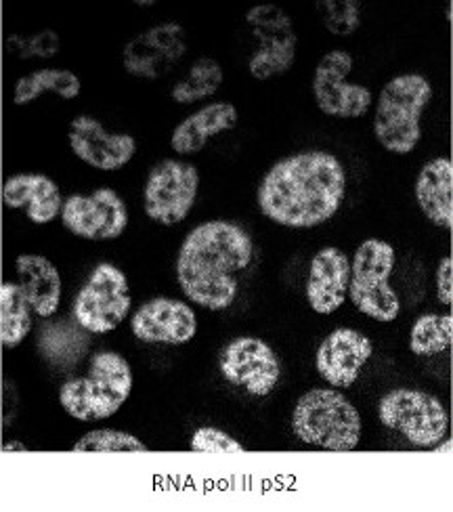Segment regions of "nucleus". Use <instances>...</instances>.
<instances>
[{
    "mask_svg": "<svg viewBox=\"0 0 453 512\" xmlns=\"http://www.w3.org/2000/svg\"><path fill=\"white\" fill-rule=\"evenodd\" d=\"M347 194V173L328 152H300L271 166L258 185V208L273 223L311 229L330 221Z\"/></svg>",
    "mask_w": 453,
    "mask_h": 512,
    "instance_id": "obj_1",
    "label": "nucleus"
},
{
    "mask_svg": "<svg viewBox=\"0 0 453 512\" xmlns=\"http://www.w3.org/2000/svg\"><path fill=\"white\" fill-rule=\"evenodd\" d=\"M250 233L231 221L191 229L177 256V280L191 303L208 311L229 309L240 292V273L252 263Z\"/></svg>",
    "mask_w": 453,
    "mask_h": 512,
    "instance_id": "obj_2",
    "label": "nucleus"
},
{
    "mask_svg": "<svg viewBox=\"0 0 453 512\" xmlns=\"http://www.w3.org/2000/svg\"><path fill=\"white\" fill-rule=\"evenodd\" d=\"M133 391L131 364L114 351H101L91 359L89 374L70 378L59 389V403L80 422L112 418Z\"/></svg>",
    "mask_w": 453,
    "mask_h": 512,
    "instance_id": "obj_3",
    "label": "nucleus"
},
{
    "mask_svg": "<svg viewBox=\"0 0 453 512\" xmlns=\"http://www.w3.org/2000/svg\"><path fill=\"white\" fill-rule=\"evenodd\" d=\"M433 87L420 74H401L384 84L374 112V135L386 152L412 154L422 137V114Z\"/></svg>",
    "mask_w": 453,
    "mask_h": 512,
    "instance_id": "obj_4",
    "label": "nucleus"
},
{
    "mask_svg": "<svg viewBox=\"0 0 453 512\" xmlns=\"http://www.w3.org/2000/svg\"><path fill=\"white\" fill-rule=\"evenodd\" d=\"M292 431L307 445L328 452H353L361 441V416L336 389H313L292 412Z\"/></svg>",
    "mask_w": 453,
    "mask_h": 512,
    "instance_id": "obj_5",
    "label": "nucleus"
},
{
    "mask_svg": "<svg viewBox=\"0 0 453 512\" xmlns=\"http://www.w3.org/2000/svg\"><path fill=\"white\" fill-rule=\"evenodd\" d=\"M395 248L384 240H365L351 261L349 296L353 305L376 322H395L401 303L391 286Z\"/></svg>",
    "mask_w": 453,
    "mask_h": 512,
    "instance_id": "obj_6",
    "label": "nucleus"
},
{
    "mask_svg": "<svg viewBox=\"0 0 453 512\" xmlns=\"http://www.w3.org/2000/svg\"><path fill=\"white\" fill-rule=\"evenodd\" d=\"M131 286L112 263H99L74 301L76 324L91 334L114 332L131 313Z\"/></svg>",
    "mask_w": 453,
    "mask_h": 512,
    "instance_id": "obj_7",
    "label": "nucleus"
},
{
    "mask_svg": "<svg viewBox=\"0 0 453 512\" xmlns=\"http://www.w3.org/2000/svg\"><path fill=\"white\" fill-rule=\"evenodd\" d=\"M380 422L416 447L439 445L449 429L443 403L416 389H393L378 403Z\"/></svg>",
    "mask_w": 453,
    "mask_h": 512,
    "instance_id": "obj_8",
    "label": "nucleus"
},
{
    "mask_svg": "<svg viewBox=\"0 0 453 512\" xmlns=\"http://www.w3.org/2000/svg\"><path fill=\"white\" fill-rule=\"evenodd\" d=\"M246 24L256 38V51L248 72L256 80H271L286 74L296 61L298 36L292 17L277 5H258L246 13Z\"/></svg>",
    "mask_w": 453,
    "mask_h": 512,
    "instance_id": "obj_9",
    "label": "nucleus"
},
{
    "mask_svg": "<svg viewBox=\"0 0 453 512\" xmlns=\"http://www.w3.org/2000/svg\"><path fill=\"white\" fill-rule=\"evenodd\" d=\"M200 189L198 168L183 160H162L151 168L143 189L145 215L164 227L189 217Z\"/></svg>",
    "mask_w": 453,
    "mask_h": 512,
    "instance_id": "obj_10",
    "label": "nucleus"
},
{
    "mask_svg": "<svg viewBox=\"0 0 453 512\" xmlns=\"http://www.w3.org/2000/svg\"><path fill=\"white\" fill-rule=\"evenodd\" d=\"M353 70L351 53L334 49L321 57L313 76V97L317 108L332 118H361L372 108V91L349 82Z\"/></svg>",
    "mask_w": 453,
    "mask_h": 512,
    "instance_id": "obj_11",
    "label": "nucleus"
},
{
    "mask_svg": "<svg viewBox=\"0 0 453 512\" xmlns=\"http://www.w3.org/2000/svg\"><path fill=\"white\" fill-rule=\"evenodd\" d=\"M219 370L233 387L244 389L252 397H267L282 378V364L265 340L240 336L221 351Z\"/></svg>",
    "mask_w": 453,
    "mask_h": 512,
    "instance_id": "obj_12",
    "label": "nucleus"
},
{
    "mask_svg": "<svg viewBox=\"0 0 453 512\" xmlns=\"http://www.w3.org/2000/svg\"><path fill=\"white\" fill-rule=\"evenodd\" d=\"M61 221L82 240L107 242L120 238L128 227V208L114 189L101 187L91 196H70L63 202Z\"/></svg>",
    "mask_w": 453,
    "mask_h": 512,
    "instance_id": "obj_13",
    "label": "nucleus"
},
{
    "mask_svg": "<svg viewBox=\"0 0 453 512\" xmlns=\"http://www.w3.org/2000/svg\"><path fill=\"white\" fill-rule=\"evenodd\" d=\"M185 53V28L175 21H166V24H158L128 40L122 53V63L124 70L135 78L158 80L175 70Z\"/></svg>",
    "mask_w": 453,
    "mask_h": 512,
    "instance_id": "obj_14",
    "label": "nucleus"
},
{
    "mask_svg": "<svg viewBox=\"0 0 453 512\" xmlns=\"http://www.w3.org/2000/svg\"><path fill=\"white\" fill-rule=\"evenodd\" d=\"M68 137L72 152L84 164L105 170V173L124 168L137 154L135 137L105 131V126L97 118L86 114L72 120Z\"/></svg>",
    "mask_w": 453,
    "mask_h": 512,
    "instance_id": "obj_15",
    "label": "nucleus"
},
{
    "mask_svg": "<svg viewBox=\"0 0 453 512\" xmlns=\"http://www.w3.org/2000/svg\"><path fill=\"white\" fill-rule=\"evenodd\" d=\"M131 330L149 345H185L198 332V317L187 303L158 296L135 311Z\"/></svg>",
    "mask_w": 453,
    "mask_h": 512,
    "instance_id": "obj_16",
    "label": "nucleus"
},
{
    "mask_svg": "<svg viewBox=\"0 0 453 512\" xmlns=\"http://www.w3.org/2000/svg\"><path fill=\"white\" fill-rule=\"evenodd\" d=\"M372 353L374 345L368 336L353 328H338L323 338L315 353V368L330 387L349 389L372 359Z\"/></svg>",
    "mask_w": 453,
    "mask_h": 512,
    "instance_id": "obj_17",
    "label": "nucleus"
},
{
    "mask_svg": "<svg viewBox=\"0 0 453 512\" xmlns=\"http://www.w3.org/2000/svg\"><path fill=\"white\" fill-rule=\"evenodd\" d=\"M351 261L336 246L321 248L311 261L307 277V303L319 315H332L349 296Z\"/></svg>",
    "mask_w": 453,
    "mask_h": 512,
    "instance_id": "obj_18",
    "label": "nucleus"
},
{
    "mask_svg": "<svg viewBox=\"0 0 453 512\" xmlns=\"http://www.w3.org/2000/svg\"><path fill=\"white\" fill-rule=\"evenodd\" d=\"M237 110L233 103L217 101L208 103L202 110L187 116L177 124L170 137V147L181 156H193L202 152L212 137L231 131L237 124Z\"/></svg>",
    "mask_w": 453,
    "mask_h": 512,
    "instance_id": "obj_19",
    "label": "nucleus"
},
{
    "mask_svg": "<svg viewBox=\"0 0 453 512\" xmlns=\"http://www.w3.org/2000/svg\"><path fill=\"white\" fill-rule=\"evenodd\" d=\"M5 204L26 210L32 223L45 225L61 215L63 198L57 183L45 175H17L3 187Z\"/></svg>",
    "mask_w": 453,
    "mask_h": 512,
    "instance_id": "obj_20",
    "label": "nucleus"
},
{
    "mask_svg": "<svg viewBox=\"0 0 453 512\" xmlns=\"http://www.w3.org/2000/svg\"><path fill=\"white\" fill-rule=\"evenodd\" d=\"M15 267L19 275V288L24 290L30 307L40 317L55 315L63 292L59 269L40 254L17 256Z\"/></svg>",
    "mask_w": 453,
    "mask_h": 512,
    "instance_id": "obj_21",
    "label": "nucleus"
},
{
    "mask_svg": "<svg viewBox=\"0 0 453 512\" xmlns=\"http://www.w3.org/2000/svg\"><path fill=\"white\" fill-rule=\"evenodd\" d=\"M416 202L424 217L437 227L453 223V166L447 158L424 164L416 179Z\"/></svg>",
    "mask_w": 453,
    "mask_h": 512,
    "instance_id": "obj_22",
    "label": "nucleus"
},
{
    "mask_svg": "<svg viewBox=\"0 0 453 512\" xmlns=\"http://www.w3.org/2000/svg\"><path fill=\"white\" fill-rule=\"evenodd\" d=\"M30 303L19 288V284L0 286V343L7 349H13L26 340L32 330Z\"/></svg>",
    "mask_w": 453,
    "mask_h": 512,
    "instance_id": "obj_23",
    "label": "nucleus"
},
{
    "mask_svg": "<svg viewBox=\"0 0 453 512\" xmlns=\"http://www.w3.org/2000/svg\"><path fill=\"white\" fill-rule=\"evenodd\" d=\"M80 91L82 82L74 72L61 68H45L19 78L13 99L17 105H26L45 93H55L63 99H76Z\"/></svg>",
    "mask_w": 453,
    "mask_h": 512,
    "instance_id": "obj_24",
    "label": "nucleus"
},
{
    "mask_svg": "<svg viewBox=\"0 0 453 512\" xmlns=\"http://www.w3.org/2000/svg\"><path fill=\"white\" fill-rule=\"evenodd\" d=\"M225 80L223 68L217 59L212 57H200L191 63L189 72L172 87L170 97L181 105L198 103L202 99L212 97L221 89Z\"/></svg>",
    "mask_w": 453,
    "mask_h": 512,
    "instance_id": "obj_25",
    "label": "nucleus"
},
{
    "mask_svg": "<svg viewBox=\"0 0 453 512\" xmlns=\"http://www.w3.org/2000/svg\"><path fill=\"white\" fill-rule=\"evenodd\" d=\"M453 338V322L449 315L426 313L416 319V324L409 334V349L414 355L430 357L439 355L449 349Z\"/></svg>",
    "mask_w": 453,
    "mask_h": 512,
    "instance_id": "obj_26",
    "label": "nucleus"
},
{
    "mask_svg": "<svg viewBox=\"0 0 453 512\" xmlns=\"http://www.w3.org/2000/svg\"><path fill=\"white\" fill-rule=\"evenodd\" d=\"M74 452H97V454H114V452H147V445L131 433L99 429L86 433L74 447Z\"/></svg>",
    "mask_w": 453,
    "mask_h": 512,
    "instance_id": "obj_27",
    "label": "nucleus"
},
{
    "mask_svg": "<svg viewBox=\"0 0 453 512\" xmlns=\"http://www.w3.org/2000/svg\"><path fill=\"white\" fill-rule=\"evenodd\" d=\"M317 11L326 30L336 36H351L361 26V5L355 0H321Z\"/></svg>",
    "mask_w": 453,
    "mask_h": 512,
    "instance_id": "obj_28",
    "label": "nucleus"
},
{
    "mask_svg": "<svg viewBox=\"0 0 453 512\" xmlns=\"http://www.w3.org/2000/svg\"><path fill=\"white\" fill-rule=\"evenodd\" d=\"M191 450L200 454H237L244 452V445L221 429L202 426L191 437Z\"/></svg>",
    "mask_w": 453,
    "mask_h": 512,
    "instance_id": "obj_29",
    "label": "nucleus"
},
{
    "mask_svg": "<svg viewBox=\"0 0 453 512\" xmlns=\"http://www.w3.org/2000/svg\"><path fill=\"white\" fill-rule=\"evenodd\" d=\"M437 288H439V298L441 303L449 305L453 301V261L443 259L439 265V273H437Z\"/></svg>",
    "mask_w": 453,
    "mask_h": 512,
    "instance_id": "obj_30",
    "label": "nucleus"
}]
</instances>
